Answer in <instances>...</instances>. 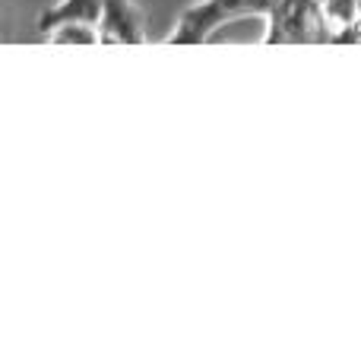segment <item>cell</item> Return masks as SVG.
Returning <instances> with one entry per match:
<instances>
[{"label": "cell", "mask_w": 361, "mask_h": 361, "mask_svg": "<svg viewBox=\"0 0 361 361\" xmlns=\"http://www.w3.org/2000/svg\"><path fill=\"white\" fill-rule=\"evenodd\" d=\"M267 44H311L330 42L326 13L317 0H276L267 16Z\"/></svg>", "instance_id": "1"}, {"label": "cell", "mask_w": 361, "mask_h": 361, "mask_svg": "<svg viewBox=\"0 0 361 361\" xmlns=\"http://www.w3.org/2000/svg\"><path fill=\"white\" fill-rule=\"evenodd\" d=\"M276 0H203V4L190 6L184 16L178 19L175 35L169 44H200L209 38L212 29L238 16H269Z\"/></svg>", "instance_id": "2"}, {"label": "cell", "mask_w": 361, "mask_h": 361, "mask_svg": "<svg viewBox=\"0 0 361 361\" xmlns=\"http://www.w3.org/2000/svg\"><path fill=\"white\" fill-rule=\"evenodd\" d=\"M95 29H99L102 44H140L146 38L143 25H140V13L130 0H105Z\"/></svg>", "instance_id": "3"}, {"label": "cell", "mask_w": 361, "mask_h": 361, "mask_svg": "<svg viewBox=\"0 0 361 361\" xmlns=\"http://www.w3.org/2000/svg\"><path fill=\"white\" fill-rule=\"evenodd\" d=\"M102 6H105V0H61L54 10H44L42 16H38V32L48 35L51 29H57V25H63V23L99 25Z\"/></svg>", "instance_id": "4"}, {"label": "cell", "mask_w": 361, "mask_h": 361, "mask_svg": "<svg viewBox=\"0 0 361 361\" xmlns=\"http://www.w3.org/2000/svg\"><path fill=\"white\" fill-rule=\"evenodd\" d=\"M44 38L51 44H99V29L89 23H63L51 29Z\"/></svg>", "instance_id": "5"}, {"label": "cell", "mask_w": 361, "mask_h": 361, "mask_svg": "<svg viewBox=\"0 0 361 361\" xmlns=\"http://www.w3.org/2000/svg\"><path fill=\"white\" fill-rule=\"evenodd\" d=\"M317 4L324 6L326 19L343 25V29L352 23H358V0H317Z\"/></svg>", "instance_id": "6"}]
</instances>
